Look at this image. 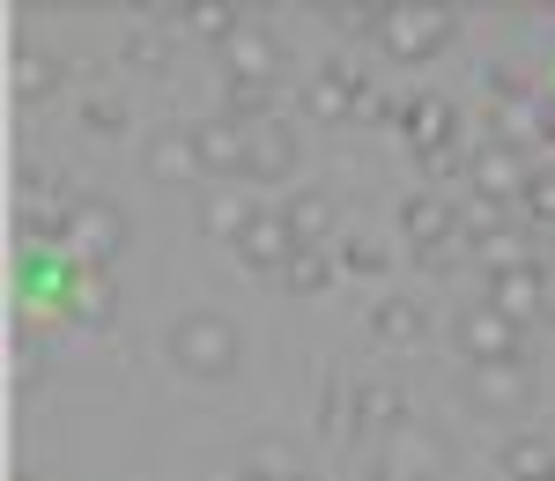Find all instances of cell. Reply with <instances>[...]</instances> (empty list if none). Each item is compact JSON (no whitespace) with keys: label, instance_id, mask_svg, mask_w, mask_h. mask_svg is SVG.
<instances>
[{"label":"cell","instance_id":"8","mask_svg":"<svg viewBox=\"0 0 555 481\" xmlns=\"http://www.w3.org/2000/svg\"><path fill=\"white\" fill-rule=\"evenodd\" d=\"M460 378H467V400L481 415H526V400H533L526 363H467Z\"/></svg>","mask_w":555,"mask_h":481},{"label":"cell","instance_id":"22","mask_svg":"<svg viewBox=\"0 0 555 481\" xmlns=\"http://www.w3.org/2000/svg\"><path fill=\"white\" fill-rule=\"evenodd\" d=\"M253 200H245V193H201V230H208V237H222V245H230V252H237V237H245V230H253Z\"/></svg>","mask_w":555,"mask_h":481},{"label":"cell","instance_id":"34","mask_svg":"<svg viewBox=\"0 0 555 481\" xmlns=\"http://www.w3.org/2000/svg\"><path fill=\"white\" fill-rule=\"evenodd\" d=\"M319 422H326V438H341V386L319 393Z\"/></svg>","mask_w":555,"mask_h":481},{"label":"cell","instance_id":"28","mask_svg":"<svg viewBox=\"0 0 555 481\" xmlns=\"http://www.w3.org/2000/svg\"><path fill=\"white\" fill-rule=\"evenodd\" d=\"M518 216L541 222V230H555V164H541V171L526 178V193H518Z\"/></svg>","mask_w":555,"mask_h":481},{"label":"cell","instance_id":"26","mask_svg":"<svg viewBox=\"0 0 555 481\" xmlns=\"http://www.w3.org/2000/svg\"><path fill=\"white\" fill-rule=\"evenodd\" d=\"M334 274H341L334 252H297V260L282 266V289L289 297H319V289H334Z\"/></svg>","mask_w":555,"mask_h":481},{"label":"cell","instance_id":"36","mask_svg":"<svg viewBox=\"0 0 555 481\" xmlns=\"http://www.w3.org/2000/svg\"><path fill=\"white\" fill-rule=\"evenodd\" d=\"M237 481H282V474H259V467H245V474H237Z\"/></svg>","mask_w":555,"mask_h":481},{"label":"cell","instance_id":"1","mask_svg":"<svg viewBox=\"0 0 555 481\" xmlns=\"http://www.w3.org/2000/svg\"><path fill=\"white\" fill-rule=\"evenodd\" d=\"M171 370H185V378H201V386H222V378H237V355H245V341H237V326H230V311H185L171 326Z\"/></svg>","mask_w":555,"mask_h":481},{"label":"cell","instance_id":"18","mask_svg":"<svg viewBox=\"0 0 555 481\" xmlns=\"http://www.w3.org/2000/svg\"><path fill=\"white\" fill-rule=\"evenodd\" d=\"M141 164H149V178H156V185H193V178H208V171H201V148H193V127L156 133Z\"/></svg>","mask_w":555,"mask_h":481},{"label":"cell","instance_id":"13","mask_svg":"<svg viewBox=\"0 0 555 481\" xmlns=\"http://www.w3.org/2000/svg\"><path fill=\"white\" fill-rule=\"evenodd\" d=\"M348 430H363V438H371V430H385V438L408 430V393H400V378H363L356 400H348Z\"/></svg>","mask_w":555,"mask_h":481},{"label":"cell","instance_id":"5","mask_svg":"<svg viewBox=\"0 0 555 481\" xmlns=\"http://www.w3.org/2000/svg\"><path fill=\"white\" fill-rule=\"evenodd\" d=\"M222 82H245V89H274L282 82V38L245 15V30L222 44Z\"/></svg>","mask_w":555,"mask_h":481},{"label":"cell","instance_id":"38","mask_svg":"<svg viewBox=\"0 0 555 481\" xmlns=\"http://www.w3.org/2000/svg\"><path fill=\"white\" fill-rule=\"evenodd\" d=\"M297 481H319V474H297Z\"/></svg>","mask_w":555,"mask_h":481},{"label":"cell","instance_id":"35","mask_svg":"<svg viewBox=\"0 0 555 481\" xmlns=\"http://www.w3.org/2000/svg\"><path fill=\"white\" fill-rule=\"evenodd\" d=\"M541 318H555V260L541 266Z\"/></svg>","mask_w":555,"mask_h":481},{"label":"cell","instance_id":"14","mask_svg":"<svg viewBox=\"0 0 555 481\" xmlns=\"http://www.w3.org/2000/svg\"><path fill=\"white\" fill-rule=\"evenodd\" d=\"M481 304L504 311V318H541V260H518V266H496L489 274V289H481Z\"/></svg>","mask_w":555,"mask_h":481},{"label":"cell","instance_id":"19","mask_svg":"<svg viewBox=\"0 0 555 481\" xmlns=\"http://www.w3.org/2000/svg\"><path fill=\"white\" fill-rule=\"evenodd\" d=\"M289 171H297V133L282 127V119L274 127H253V164H245V178L253 185H282Z\"/></svg>","mask_w":555,"mask_h":481},{"label":"cell","instance_id":"21","mask_svg":"<svg viewBox=\"0 0 555 481\" xmlns=\"http://www.w3.org/2000/svg\"><path fill=\"white\" fill-rule=\"evenodd\" d=\"M371 334H378L385 349H415L429 334V318H423L415 297H378V304H371Z\"/></svg>","mask_w":555,"mask_h":481},{"label":"cell","instance_id":"23","mask_svg":"<svg viewBox=\"0 0 555 481\" xmlns=\"http://www.w3.org/2000/svg\"><path fill=\"white\" fill-rule=\"evenodd\" d=\"M67 311H75V326H112V318H119V289H112V274H82V282L67 289Z\"/></svg>","mask_w":555,"mask_h":481},{"label":"cell","instance_id":"4","mask_svg":"<svg viewBox=\"0 0 555 481\" xmlns=\"http://www.w3.org/2000/svg\"><path fill=\"white\" fill-rule=\"evenodd\" d=\"M452 349L467 355V363H526V326L504 318V311L474 304L452 318Z\"/></svg>","mask_w":555,"mask_h":481},{"label":"cell","instance_id":"24","mask_svg":"<svg viewBox=\"0 0 555 481\" xmlns=\"http://www.w3.org/2000/svg\"><path fill=\"white\" fill-rule=\"evenodd\" d=\"M496 459H504V474H512V481H555V444L548 438H512Z\"/></svg>","mask_w":555,"mask_h":481},{"label":"cell","instance_id":"17","mask_svg":"<svg viewBox=\"0 0 555 481\" xmlns=\"http://www.w3.org/2000/svg\"><path fill=\"white\" fill-rule=\"evenodd\" d=\"M282 216H289V237H297L304 252H326V237H334V193L326 185H304L282 200Z\"/></svg>","mask_w":555,"mask_h":481},{"label":"cell","instance_id":"3","mask_svg":"<svg viewBox=\"0 0 555 481\" xmlns=\"http://www.w3.org/2000/svg\"><path fill=\"white\" fill-rule=\"evenodd\" d=\"M60 252L82 266V274H112V260L127 252V208H112V200H82L75 222H67V245H60Z\"/></svg>","mask_w":555,"mask_h":481},{"label":"cell","instance_id":"37","mask_svg":"<svg viewBox=\"0 0 555 481\" xmlns=\"http://www.w3.org/2000/svg\"><path fill=\"white\" fill-rule=\"evenodd\" d=\"M348 481H385V474H378V467H363V474H348Z\"/></svg>","mask_w":555,"mask_h":481},{"label":"cell","instance_id":"7","mask_svg":"<svg viewBox=\"0 0 555 481\" xmlns=\"http://www.w3.org/2000/svg\"><path fill=\"white\" fill-rule=\"evenodd\" d=\"M526 156H518L512 141H489V148H474L467 156V185H474V200H496V208H512L518 193H526Z\"/></svg>","mask_w":555,"mask_h":481},{"label":"cell","instance_id":"27","mask_svg":"<svg viewBox=\"0 0 555 481\" xmlns=\"http://www.w3.org/2000/svg\"><path fill=\"white\" fill-rule=\"evenodd\" d=\"M222 119H237V127H274V89L230 82V89H222Z\"/></svg>","mask_w":555,"mask_h":481},{"label":"cell","instance_id":"9","mask_svg":"<svg viewBox=\"0 0 555 481\" xmlns=\"http://www.w3.org/2000/svg\"><path fill=\"white\" fill-rule=\"evenodd\" d=\"M400 237H408L415 252H444V245L460 237V200H452V193H408V200H400Z\"/></svg>","mask_w":555,"mask_h":481},{"label":"cell","instance_id":"15","mask_svg":"<svg viewBox=\"0 0 555 481\" xmlns=\"http://www.w3.org/2000/svg\"><path fill=\"white\" fill-rule=\"evenodd\" d=\"M67 222H75V208H67V200H60V178H30V185H23V237H30V245H52V252H60V245H67Z\"/></svg>","mask_w":555,"mask_h":481},{"label":"cell","instance_id":"33","mask_svg":"<svg viewBox=\"0 0 555 481\" xmlns=\"http://www.w3.org/2000/svg\"><path fill=\"white\" fill-rule=\"evenodd\" d=\"M334 260H341L348 274H385V252H378V245H371V237H348V245H341V252H334Z\"/></svg>","mask_w":555,"mask_h":481},{"label":"cell","instance_id":"29","mask_svg":"<svg viewBox=\"0 0 555 481\" xmlns=\"http://www.w3.org/2000/svg\"><path fill=\"white\" fill-rule=\"evenodd\" d=\"M496 230H512V208H496V200H467V208H460V237H467V245L496 237Z\"/></svg>","mask_w":555,"mask_h":481},{"label":"cell","instance_id":"10","mask_svg":"<svg viewBox=\"0 0 555 481\" xmlns=\"http://www.w3.org/2000/svg\"><path fill=\"white\" fill-rule=\"evenodd\" d=\"M444 467H452L444 438H429V430L408 422V430H392V438H385V467H378V474L385 481H437Z\"/></svg>","mask_w":555,"mask_h":481},{"label":"cell","instance_id":"31","mask_svg":"<svg viewBox=\"0 0 555 481\" xmlns=\"http://www.w3.org/2000/svg\"><path fill=\"white\" fill-rule=\"evenodd\" d=\"M378 23H385V8H326V30H334V38H371L378 44Z\"/></svg>","mask_w":555,"mask_h":481},{"label":"cell","instance_id":"20","mask_svg":"<svg viewBox=\"0 0 555 481\" xmlns=\"http://www.w3.org/2000/svg\"><path fill=\"white\" fill-rule=\"evenodd\" d=\"M171 23L185 30V38H201V44H222L245 30V8H222V0H185V8H171Z\"/></svg>","mask_w":555,"mask_h":481},{"label":"cell","instance_id":"32","mask_svg":"<svg viewBox=\"0 0 555 481\" xmlns=\"http://www.w3.org/2000/svg\"><path fill=\"white\" fill-rule=\"evenodd\" d=\"M127 60H133V67H164V60H171V30H133Z\"/></svg>","mask_w":555,"mask_h":481},{"label":"cell","instance_id":"16","mask_svg":"<svg viewBox=\"0 0 555 481\" xmlns=\"http://www.w3.org/2000/svg\"><path fill=\"white\" fill-rule=\"evenodd\" d=\"M356 104H363V75H348L341 60H326V67L304 82V112H311V119H356Z\"/></svg>","mask_w":555,"mask_h":481},{"label":"cell","instance_id":"25","mask_svg":"<svg viewBox=\"0 0 555 481\" xmlns=\"http://www.w3.org/2000/svg\"><path fill=\"white\" fill-rule=\"evenodd\" d=\"M8 89H15V96H52V89H60V60H52V52H15V60H8Z\"/></svg>","mask_w":555,"mask_h":481},{"label":"cell","instance_id":"30","mask_svg":"<svg viewBox=\"0 0 555 481\" xmlns=\"http://www.w3.org/2000/svg\"><path fill=\"white\" fill-rule=\"evenodd\" d=\"M82 127H89V133H104V141H119V133H127V104H119L112 89H96V96L82 104Z\"/></svg>","mask_w":555,"mask_h":481},{"label":"cell","instance_id":"6","mask_svg":"<svg viewBox=\"0 0 555 481\" xmlns=\"http://www.w3.org/2000/svg\"><path fill=\"white\" fill-rule=\"evenodd\" d=\"M400 133H408V148L429 164V156L460 148V104H452V96H437V89H423V96H408V104H400Z\"/></svg>","mask_w":555,"mask_h":481},{"label":"cell","instance_id":"11","mask_svg":"<svg viewBox=\"0 0 555 481\" xmlns=\"http://www.w3.org/2000/svg\"><path fill=\"white\" fill-rule=\"evenodd\" d=\"M297 252H304V245L289 237V216H282V208H259L253 230L237 237V260L253 266V274H282V266L297 260Z\"/></svg>","mask_w":555,"mask_h":481},{"label":"cell","instance_id":"2","mask_svg":"<svg viewBox=\"0 0 555 481\" xmlns=\"http://www.w3.org/2000/svg\"><path fill=\"white\" fill-rule=\"evenodd\" d=\"M452 38H460V8H444V0H408V8H385V23H378V52H385V60H400V67L437 60Z\"/></svg>","mask_w":555,"mask_h":481},{"label":"cell","instance_id":"12","mask_svg":"<svg viewBox=\"0 0 555 481\" xmlns=\"http://www.w3.org/2000/svg\"><path fill=\"white\" fill-rule=\"evenodd\" d=\"M193 148H201V171L208 178H245V164H253V127L208 119V127H193Z\"/></svg>","mask_w":555,"mask_h":481}]
</instances>
